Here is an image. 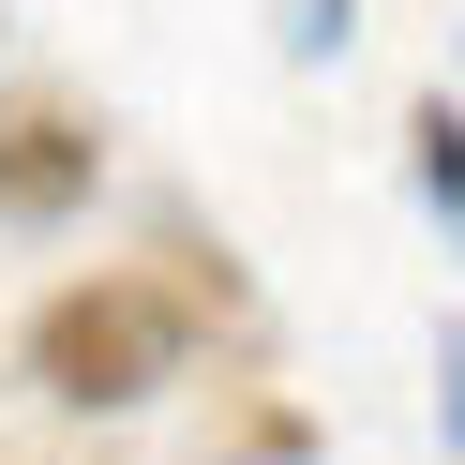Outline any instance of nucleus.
Here are the masks:
<instances>
[{
    "label": "nucleus",
    "instance_id": "20e7f679",
    "mask_svg": "<svg viewBox=\"0 0 465 465\" xmlns=\"http://www.w3.org/2000/svg\"><path fill=\"white\" fill-rule=\"evenodd\" d=\"M435 435H450V465H465V331L435 345Z\"/></svg>",
    "mask_w": 465,
    "mask_h": 465
},
{
    "label": "nucleus",
    "instance_id": "f257e3e1",
    "mask_svg": "<svg viewBox=\"0 0 465 465\" xmlns=\"http://www.w3.org/2000/svg\"><path fill=\"white\" fill-rule=\"evenodd\" d=\"M181 361H195V315L165 301L151 271H91V285H61V301L31 315V391L45 405H91V420L151 405Z\"/></svg>",
    "mask_w": 465,
    "mask_h": 465
},
{
    "label": "nucleus",
    "instance_id": "7ed1b4c3",
    "mask_svg": "<svg viewBox=\"0 0 465 465\" xmlns=\"http://www.w3.org/2000/svg\"><path fill=\"white\" fill-rule=\"evenodd\" d=\"M405 181H420V211L450 225V255H465V105H450V91L405 105Z\"/></svg>",
    "mask_w": 465,
    "mask_h": 465
},
{
    "label": "nucleus",
    "instance_id": "f03ea898",
    "mask_svg": "<svg viewBox=\"0 0 465 465\" xmlns=\"http://www.w3.org/2000/svg\"><path fill=\"white\" fill-rule=\"evenodd\" d=\"M91 195H105V135L75 121L61 91L0 105V225H75Z\"/></svg>",
    "mask_w": 465,
    "mask_h": 465
},
{
    "label": "nucleus",
    "instance_id": "39448f33",
    "mask_svg": "<svg viewBox=\"0 0 465 465\" xmlns=\"http://www.w3.org/2000/svg\"><path fill=\"white\" fill-rule=\"evenodd\" d=\"M345 31H361V0H301V45H315V61H331Z\"/></svg>",
    "mask_w": 465,
    "mask_h": 465
}]
</instances>
